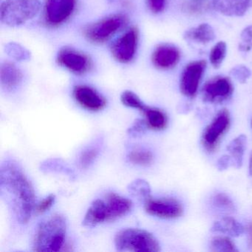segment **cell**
Returning a JSON list of instances; mask_svg holds the SVG:
<instances>
[{"label": "cell", "instance_id": "obj_16", "mask_svg": "<svg viewBox=\"0 0 252 252\" xmlns=\"http://www.w3.org/2000/svg\"><path fill=\"white\" fill-rule=\"evenodd\" d=\"M211 4L213 9L222 15L240 17L252 7V0H212Z\"/></svg>", "mask_w": 252, "mask_h": 252}, {"label": "cell", "instance_id": "obj_30", "mask_svg": "<svg viewBox=\"0 0 252 252\" xmlns=\"http://www.w3.org/2000/svg\"><path fill=\"white\" fill-rule=\"evenodd\" d=\"M99 150L97 147H90L85 150L81 155L79 163L82 168H87L91 166L96 159Z\"/></svg>", "mask_w": 252, "mask_h": 252}, {"label": "cell", "instance_id": "obj_36", "mask_svg": "<svg viewBox=\"0 0 252 252\" xmlns=\"http://www.w3.org/2000/svg\"><path fill=\"white\" fill-rule=\"evenodd\" d=\"M231 165H234L231 158L230 156H224L221 157V158L218 161V169L222 170V169H225L226 168L229 167Z\"/></svg>", "mask_w": 252, "mask_h": 252}, {"label": "cell", "instance_id": "obj_26", "mask_svg": "<svg viewBox=\"0 0 252 252\" xmlns=\"http://www.w3.org/2000/svg\"><path fill=\"white\" fill-rule=\"evenodd\" d=\"M129 192L138 198L142 199L144 201L150 197V187L148 183L144 180L138 179L131 183L128 187Z\"/></svg>", "mask_w": 252, "mask_h": 252}, {"label": "cell", "instance_id": "obj_2", "mask_svg": "<svg viewBox=\"0 0 252 252\" xmlns=\"http://www.w3.org/2000/svg\"><path fill=\"white\" fill-rule=\"evenodd\" d=\"M131 200L114 192H110L104 198L94 200L85 214L83 225L93 227L98 224L114 220L130 212Z\"/></svg>", "mask_w": 252, "mask_h": 252}, {"label": "cell", "instance_id": "obj_15", "mask_svg": "<svg viewBox=\"0 0 252 252\" xmlns=\"http://www.w3.org/2000/svg\"><path fill=\"white\" fill-rule=\"evenodd\" d=\"M181 57V51L175 45L163 44L153 51L152 62L155 67L160 70H170L176 67Z\"/></svg>", "mask_w": 252, "mask_h": 252}, {"label": "cell", "instance_id": "obj_6", "mask_svg": "<svg viewBox=\"0 0 252 252\" xmlns=\"http://www.w3.org/2000/svg\"><path fill=\"white\" fill-rule=\"evenodd\" d=\"M127 21V18L124 14H113L85 27L84 35L92 43L103 44L123 29Z\"/></svg>", "mask_w": 252, "mask_h": 252}, {"label": "cell", "instance_id": "obj_34", "mask_svg": "<svg viewBox=\"0 0 252 252\" xmlns=\"http://www.w3.org/2000/svg\"><path fill=\"white\" fill-rule=\"evenodd\" d=\"M149 8L154 14H159L164 9L166 0H147Z\"/></svg>", "mask_w": 252, "mask_h": 252}, {"label": "cell", "instance_id": "obj_25", "mask_svg": "<svg viewBox=\"0 0 252 252\" xmlns=\"http://www.w3.org/2000/svg\"><path fill=\"white\" fill-rule=\"evenodd\" d=\"M5 51L9 57L19 62L30 60L31 54L27 49L16 42H10L5 47Z\"/></svg>", "mask_w": 252, "mask_h": 252}, {"label": "cell", "instance_id": "obj_4", "mask_svg": "<svg viewBox=\"0 0 252 252\" xmlns=\"http://www.w3.org/2000/svg\"><path fill=\"white\" fill-rule=\"evenodd\" d=\"M40 9L39 0H4L0 6V20L9 27H20L36 17Z\"/></svg>", "mask_w": 252, "mask_h": 252}, {"label": "cell", "instance_id": "obj_23", "mask_svg": "<svg viewBox=\"0 0 252 252\" xmlns=\"http://www.w3.org/2000/svg\"><path fill=\"white\" fill-rule=\"evenodd\" d=\"M211 250L215 252H238L231 239L224 236H217L211 241Z\"/></svg>", "mask_w": 252, "mask_h": 252}, {"label": "cell", "instance_id": "obj_5", "mask_svg": "<svg viewBox=\"0 0 252 252\" xmlns=\"http://www.w3.org/2000/svg\"><path fill=\"white\" fill-rule=\"evenodd\" d=\"M119 252H157L160 250L157 239L149 231L139 228L121 230L114 239Z\"/></svg>", "mask_w": 252, "mask_h": 252}, {"label": "cell", "instance_id": "obj_18", "mask_svg": "<svg viewBox=\"0 0 252 252\" xmlns=\"http://www.w3.org/2000/svg\"><path fill=\"white\" fill-rule=\"evenodd\" d=\"M216 37L215 31L210 25L203 23L191 28L184 33V39L197 45H207L213 42Z\"/></svg>", "mask_w": 252, "mask_h": 252}, {"label": "cell", "instance_id": "obj_14", "mask_svg": "<svg viewBox=\"0 0 252 252\" xmlns=\"http://www.w3.org/2000/svg\"><path fill=\"white\" fill-rule=\"evenodd\" d=\"M73 94L76 102L90 111H100L107 105L105 98L88 85H77L73 89Z\"/></svg>", "mask_w": 252, "mask_h": 252}, {"label": "cell", "instance_id": "obj_17", "mask_svg": "<svg viewBox=\"0 0 252 252\" xmlns=\"http://www.w3.org/2000/svg\"><path fill=\"white\" fill-rule=\"evenodd\" d=\"M23 73L15 64L9 62L2 63L0 67V82L6 91L16 89L23 82Z\"/></svg>", "mask_w": 252, "mask_h": 252}, {"label": "cell", "instance_id": "obj_32", "mask_svg": "<svg viewBox=\"0 0 252 252\" xmlns=\"http://www.w3.org/2000/svg\"><path fill=\"white\" fill-rule=\"evenodd\" d=\"M56 197L54 194H51L47 196L42 201L38 203L36 207V212L37 214H43L49 210L50 208L54 205Z\"/></svg>", "mask_w": 252, "mask_h": 252}, {"label": "cell", "instance_id": "obj_8", "mask_svg": "<svg viewBox=\"0 0 252 252\" xmlns=\"http://www.w3.org/2000/svg\"><path fill=\"white\" fill-rule=\"evenodd\" d=\"M139 32L135 27L131 28L118 38L111 46L113 58L120 63H129L136 54Z\"/></svg>", "mask_w": 252, "mask_h": 252}, {"label": "cell", "instance_id": "obj_1", "mask_svg": "<svg viewBox=\"0 0 252 252\" xmlns=\"http://www.w3.org/2000/svg\"><path fill=\"white\" fill-rule=\"evenodd\" d=\"M0 189L4 200L21 223L29 222L34 208L33 186L17 162L5 160L0 169Z\"/></svg>", "mask_w": 252, "mask_h": 252}, {"label": "cell", "instance_id": "obj_20", "mask_svg": "<svg viewBox=\"0 0 252 252\" xmlns=\"http://www.w3.org/2000/svg\"><path fill=\"white\" fill-rule=\"evenodd\" d=\"M212 231L228 234L231 237H239L244 232V228L234 218L223 217L214 223Z\"/></svg>", "mask_w": 252, "mask_h": 252}, {"label": "cell", "instance_id": "obj_35", "mask_svg": "<svg viewBox=\"0 0 252 252\" xmlns=\"http://www.w3.org/2000/svg\"><path fill=\"white\" fill-rule=\"evenodd\" d=\"M241 39L245 48L252 47V26L244 29L241 34Z\"/></svg>", "mask_w": 252, "mask_h": 252}, {"label": "cell", "instance_id": "obj_21", "mask_svg": "<svg viewBox=\"0 0 252 252\" xmlns=\"http://www.w3.org/2000/svg\"><path fill=\"white\" fill-rule=\"evenodd\" d=\"M246 146V136L240 135L233 139L227 147V150L230 153V157L232 159L233 163L237 168L240 167L243 163Z\"/></svg>", "mask_w": 252, "mask_h": 252}, {"label": "cell", "instance_id": "obj_11", "mask_svg": "<svg viewBox=\"0 0 252 252\" xmlns=\"http://www.w3.org/2000/svg\"><path fill=\"white\" fill-rule=\"evenodd\" d=\"M144 203V209L149 215L163 219L179 218L184 211L181 203L172 197L153 198L150 197Z\"/></svg>", "mask_w": 252, "mask_h": 252}, {"label": "cell", "instance_id": "obj_10", "mask_svg": "<svg viewBox=\"0 0 252 252\" xmlns=\"http://www.w3.org/2000/svg\"><path fill=\"white\" fill-rule=\"evenodd\" d=\"M206 68L205 60L191 62L184 67L180 79V90L185 96H195Z\"/></svg>", "mask_w": 252, "mask_h": 252}, {"label": "cell", "instance_id": "obj_31", "mask_svg": "<svg viewBox=\"0 0 252 252\" xmlns=\"http://www.w3.org/2000/svg\"><path fill=\"white\" fill-rule=\"evenodd\" d=\"M147 128H148V126L144 119H137L133 125L128 129L127 132L131 136H139L145 132Z\"/></svg>", "mask_w": 252, "mask_h": 252}, {"label": "cell", "instance_id": "obj_12", "mask_svg": "<svg viewBox=\"0 0 252 252\" xmlns=\"http://www.w3.org/2000/svg\"><path fill=\"white\" fill-rule=\"evenodd\" d=\"M230 115L227 110H222L215 116L212 123L205 129L203 136V146L208 151H214L222 135L230 125Z\"/></svg>", "mask_w": 252, "mask_h": 252}, {"label": "cell", "instance_id": "obj_13", "mask_svg": "<svg viewBox=\"0 0 252 252\" xmlns=\"http://www.w3.org/2000/svg\"><path fill=\"white\" fill-rule=\"evenodd\" d=\"M233 91L232 83L228 78L216 76L208 81L203 87V98L209 102H221L229 98Z\"/></svg>", "mask_w": 252, "mask_h": 252}, {"label": "cell", "instance_id": "obj_22", "mask_svg": "<svg viewBox=\"0 0 252 252\" xmlns=\"http://www.w3.org/2000/svg\"><path fill=\"white\" fill-rule=\"evenodd\" d=\"M127 159L130 163L138 166H148L153 160V153L144 149H135L129 152Z\"/></svg>", "mask_w": 252, "mask_h": 252}, {"label": "cell", "instance_id": "obj_3", "mask_svg": "<svg viewBox=\"0 0 252 252\" xmlns=\"http://www.w3.org/2000/svg\"><path fill=\"white\" fill-rule=\"evenodd\" d=\"M67 222L63 215L56 214L41 222L33 240L36 252H59L64 244Z\"/></svg>", "mask_w": 252, "mask_h": 252}, {"label": "cell", "instance_id": "obj_7", "mask_svg": "<svg viewBox=\"0 0 252 252\" xmlns=\"http://www.w3.org/2000/svg\"><path fill=\"white\" fill-rule=\"evenodd\" d=\"M76 6V0H45V21L51 27H58L71 17Z\"/></svg>", "mask_w": 252, "mask_h": 252}, {"label": "cell", "instance_id": "obj_29", "mask_svg": "<svg viewBox=\"0 0 252 252\" xmlns=\"http://www.w3.org/2000/svg\"><path fill=\"white\" fill-rule=\"evenodd\" d=\"M121 101L126 107L137 109L139 110L142 107L144 102L140 99L139 97L132 91H126L121 95Z\"/></svg>", "mask_w": 252, "mask_h": 252}, {"label": "cell", "instance_id": "obj_28", "mask_svg": "<svg viewBox=\"0 0 252 252\" xmlns=\"http://www.w3.org/2000/svg\"><path fill=\"white\" fill-rule=\"evenodd\" d=\"M213 204L220 210L225 211L226 212H233L235 210L232 200L224 193H218L214 196Z\"/></svg>", "mask_w": 252, "mask_h": 252}, {"label": "cell", "instance_id": "obj_37", "mask_svg": "<svg viewBox=\"0 0 252 252\" xmlns=\"http://www.w3.org/2000/svg\"><path fill=\"white\" fill-rule=\"evenodd\" d=\"M247 232L248 246L250 251H252V222H249L246 227Z\"/></svg>", "mask_w": 252, "mask_h": 252}, {"label": "cell", "instance_id": "obj_19", "mask_svg": "<svg viewBox=\"0 0 252 252\" xmlns=\"http://www.w3.org/2000/svg\"><path fill=\"white\" fill-rule=\"evenodd\" d=\"M139 111L144 113L145 116L144 120L150 129L159 131L166 128L168 122L167 116L160 109L149 107L144 104Z\"/></svg>", "mask_w": 252, "mask_h": 252}, {"label": "cell", "instance_id": "obj_27", "mask_svg": "<svg viewBox=\"0 0 252 252\" xmlns=\"http://www.w3.org/2000/svg\"><path fill=\"white\" fill-rule=\"evenodd\" d=\"M183 7L189 14H200L206 12L212 7V4L209 3L206 0H191L186 2Z\"/></svg>", "mask_w": 252, "mask_h": 252}, {"label": "cell", "instance_id": "obj_9", "mask_svg": "<svg viewBox=\"0 0 252 252\" xmlns=\"http://www.w3.org/2000/svg\"><path fill=\"white\" fill-rule=\"evenodd\" d=\"M57 61L62 67L76 75L85 74L92 67V61L87 54L69 47L60 49Z\"/></svg>", "mask_w": 252, "mask_h": 252}, {"label": "cell", "instance_id": "obj_24", "mask_svg": "<svg viewBox=\"0 0 252 252\" xmlns=\"http://www.w3.org/2000/svg\"><path fill=\"white\" fill-rule=\"evenodd\" d=\"M227 45L225 42H219L212 47L209 54V61L215 68L220 67L226 56Z\"/></svg>", "mask_w": 252, "mask_h": 252}, {"label": "cell", "instance_id": "obj_33", "mask_svg": "<svg viewBox=\"0 0 252 252\" xmlns=\"http://www.w3.org/2000/svg\"><path fill=\"white\" fill-rule=\"evenodd\" d=\"M233 76L235 77L239 82H245L249 76H250V71L247 67L245 66H237L233 69V71L231 72Z\"/></svg>", "mask_w": 252, "mask_h": 252}, {"label": "cell", "instance_id": "obj_38", "mask_svg": "<svg viewBox=\"0 0 252 252\" xmlns=\"http://www.w3.org/2000/svg\"><path fill=\"white\" fill-rule=\"evenodd\" d=\"M249 173L252 177V153H251L250 160H249Z\"/></svg>", "mask_w": 252, "mask_h": 252}]
</instances>
